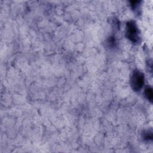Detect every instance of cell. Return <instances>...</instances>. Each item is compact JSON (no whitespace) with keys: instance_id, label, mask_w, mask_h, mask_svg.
Segmentation results:
<instances>
[{"instance_id":"cell-1","label":"cell","mask_w":153,"mask_h":153,"mask_svg":"<svg viewBox=\"0 0 153 153\" xmlns=\"http://www.w3.org/2000/svg\"><path fill=\"white\" fill-rule=\"evenodd\" d=\"M144 75L139 70H135L131 76L130 84L134 91H139L144 84Z\"/></svg>"},{"instance_id":"cell-2","label":"cell","mask_w":153,"mask_h":153,"mask_svg":"<svg viewBox=\"0 0 153 153\" xmlns=\"http://www.w3.org/2000/svg\"><path fill=\"white\" fill-rule=\"evenodd\" d=\"M126 36L133 43H137L139 42V30L134 22L130 21L127 23Z\"/></svg>"},{"instance_id":"cell-3","label":"cell","mask_w":153,"mask_h":153,"mask_svg":"<svg viewBox=\"0 0 153 153\" xmlns=\"http://www.w3.org/2000/svg\"><path fill=\"white\" fill-rule=\"evenodd\" d=\"M145 94L147 99L152 102L153 99V93H152V89L151 87L148 86L145 90Z\"/></svg>"},{"instance_id":"cell-4","label":"cell","mask_w":153,"mask_h":153,"mask_svg":"<svg viewBox=\"0 0 153 153\" xmlns=\"http://www.w3.org/2000/svg\"><path fill=\"white\" fill-rule=\"evenodd\" d=\"M143 137L145 140H152V133L151 131H145L143 134Z\"/></svg>"}]
</instances>
